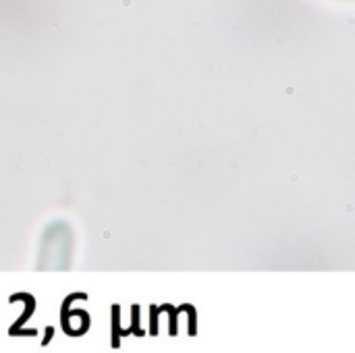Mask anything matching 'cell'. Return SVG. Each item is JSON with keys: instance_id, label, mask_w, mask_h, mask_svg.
<instances>
[]
</instances>
